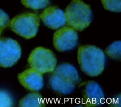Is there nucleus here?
<instances>
[{"label": "nucleus", "mask_w": 121, "mask_h": 107, "mask_svg": "<svg viewBox=\"0 0 121 107\" xmlns=\"http://www.w3.org/2000/svg\"><path fill=\"white\" fill-rule=\"evenodd\" d=\"M17 78L20 84L31 91H38L43 88L44 85L42 74L32 68L19 73Z\"/></svg>", "instance_id": "nucleus-9"}, {"label": "nucleus", "mask_w": 121, "mask_h": 107, "mask_svg": "<svg viewBox=\"0 0 121 107\" xmlns=\"http://www.w3.org/2000/svg\"><path fill=\"white\" fill-rule=\"evenodd\" d=\"M66 24L75 30L82 31L93 20V13L89 5L81 0H72L65 10Z\"/></svg>", "instance_id": "nucleus-2"}, {"label": "nucleus", "mask_w": 121, "mask_h": 107, "mask_svg": "<svg viewBox=\"0 0 121 107\" xmlns=\"http://www.w3.org/2000/svg\"><path fill=\"white\" fill-rule=\"evenodd\" d=\"M13 106L10 96L6 91H0V107H9Z\"/></svg>", "instance_id": "nucleus-16"}, {"label": "nucleus", "mask_w": 121, "mask_h": 107, "mask_svg": "<svg viewBox=\"0 0 121 107\" xmlns=\"http://www.w3.org/2000/svg\"><path fill=\"white\" fill-rule=\"evenodd\" d=\"M21 54V47L17 41L0 37V66L11 67L17 62Z\"/></svg>", "instance_id": "nucleus-5"}, {"label": "nucleus", "mask_w": 121, "mask_h": 107, "mask_svg": "<svg viewBox=\"0 0 121 107\" xmlns=\"http://www.w3.org/2000/svg\"><path fill=\"white\" fill-rule=\"evenodd\" d=\"M77 59L82 71L89 76H97L104 69V53L100 48L94 45L80 46L77 51Z\"/></svg>", "instance_id": "nucleus-1"}, {"label": "nucleus", "mask_w": 121, "mask_h": 107, "mask_svg": "<svg viewBox=\"0 0 121 107\" xmlns=\"http://www.w3.org/2000/svg\"><path fill=\"white\" fill-rule=\"evenodd\" d=\"M83 102L87 107H99L104 103V95L99 84L94 80L80 83Z\"/></svg>", "instance_id": "nucleus-7"}, {"label": "nucleus", "mask_w": 121, "mask_h": 107, "mask_svg": "<svg viewBox=\"0 0 121 107\" xmlns=\"http://www.w3.org/2000/svg\"><path fill=\"white\" fill-rule=\"evenodd\" d=\"M111 102V106L112 107H121V95L120 94L119 95L116 96L115 97H114Z\"/></svg>", "instance_id": "nucleus-18"}, {"label": "nucleus", "mask_w": 121, "mask_h": 107, "mask_svg": "<svg viewBox=\"0 0 121 107\" xmlns=\"http://www.w3.org/2000/svg\"><path fill=\"white\" fill-rule=\"evenodd\" d=\"M51 0H21L22 4L26 8L38 10L47 6Z\"/></svg>", "instance_id": "nucleus-14"}, {"label": "nucleus", "mask_w": 121, "mask_h": 107, "mask_svg": "<svg viewBox=\"0 0 121 107\" xmlns=\"http://www.w3.org/2000/svg\"><path fill=\"white\" fill-rule=\"evenodd\" d=\"M52 73L57 75L77 85L80 82L77 69L71 64L64 63L56 66Z\"/></svg>", "instance_id": "nucleus-11"}, {"label": "nucleus", "mask_w": 121, "mask_h": 107, "mask_svg": "<svg viewBox=\"0 0 121 107\" xmlns=\"http://www.w3.org/2000/svg\"><path fill=\"white\" fill-rule=\"evenodd\" d=\"M78 34L76 30L69 26L62 27L54 32L53 44L54 48L59 52L73 49L77 45Z\"/></svg>", "instance_id": "nucleus-6"}, {"label": "nucleus", "mask_w": 121, "mask_h": 107, "mask_svg": "<svg viewBox=\"0 0 121 107\" xmlns=\"http://www.w3.org/2000/svg\"><path fill=\"white\" fill-rule=\"evenodd\" d=\"M39 17L43 24L52 29H58L66 24L65 13L57 6L46 8Z\"/></svg>", "instance_id": "nucleus-8"}, {"label": "nucleus", "mask_w": 121, "mask_h": 107, "mask_svg": "<svg viewBox=\"0 0 121 107\" xmlns=\"http://www.w3.org/2000/svg\"><path fill=\"white\" fill-rule=\"evenodd\" d=\"M9 22V18L8 15L0 9V35L8 26Z\"/></svg>", "instance_id": "nucleus-17"}, {"label": "nucleus", "mask_w": 121, "mask_h": 107, "mask_svg": "<svg viewBox=\"0 0 121 107\" xmlns=\"http://www.w3.org/2000/svg\"><path fill=\"white\" fill-rule=\"evenodd\" d=\"M104 53L111 59L120 61L121 60V41H116L111 44L106 48Z\"/></svg>", "instance_id": "nucleus-13"}, {"label": "nucleus", "mask_w": 121, "mask_h": 107, "mask_svg": "<svg viewBox=\"0 0 121 107\" xmlns=\"http://www.w3.org/2000/svg\"><path fill=\"white\" fill-rule=\"evenodd\" d=\"M40 24V18L37 14L26 12L13 18L8 25L12 31L28 39L36 35Z\"/></svg>", "instance_id": "nucleus-3"}, {"label": "nucleus", "mask_w": 121, "mask_h": 107, "mask_svg": "<svg viewBox=\"0 0 121 107\" xmlns=\"http://www.w3.org/2000/svg\"><path fill=\"white\" fill-rule=\"evenodd\" d=\"M49 85L50 88L56 93L66 95L72 93L76 88V84L52 73L49 79Z\"/></svg>", "instance_id": "nucleus-10"}, {"label": "nucleus", "mask_w": 121, "mask_h": 107, "mask_svg": "<svg viewBox=\"0 0 121 107\" xmlns=\"http://www.w3.org/2000/svg\"><path fill=\"white\" fill-rule=\"evenodd\" d=\"M101 2L107 10L114 12L121 11V0H101Z\"/></svg>", "instance_id": "nucleus-15"}, {"label": "nucleus", "mask_w": 121, "mask_h": 107, "mask_svg": "<svg viewBox=\"0 0 121 107\" xmlns=\"http://www.w3.org/2000/svg\"><path fill=\"white\" fill-rule=\"evenodd\" d=\"M27 61L31 68L42 74L52 72L57 62L53 52L43 47L35 48L30 54Z\"/></svg>", "instance_id": "nucleus-4"}, {"label": "nucleus", "mask_w": 121, "mask_h": 107, "mask_svg": "<svg viewBox=\"0 0 121 107\" xmlns=\"http://www.w3.org/2000/svg\"><path fill=\"white\" fill-rule=\"evenodd\" d=\"M21 107H43L46 104L42 95L37 91H32L24 97L20 101Z\"/></svg>", "instance_id": "nucleus-12"}]
</instances>
